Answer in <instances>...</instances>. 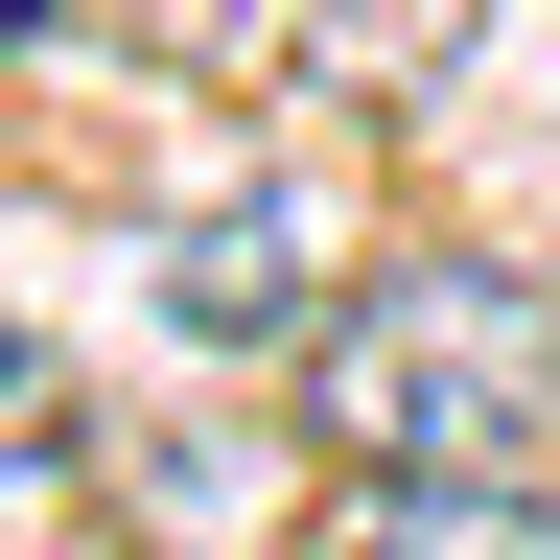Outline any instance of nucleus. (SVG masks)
Listing matches in <instances>:
<instances>
[{"mask_svg":"<svg viewBox=\"0 0 560 560\" xmlns=\"http://www.w3.org/2000/svg\"><path fill=\"white\" fill-rule=\"evenodd\" d=\"M490 0H280V94H350V117H397V94H444Z\"/></svg>","mask_w":560,"mask_h":560,"instance_id":"3","label":"nucleus"},{"mask_svg":"<svg viewBox=\"0 0 560 560\" xmlns=\"http://www.w3.org/2000/svg\"><path fill=\"white\" fill-rule=\"evenodd\" d=\"M280 374H304V420L374 490L560 467V280H514V257H350Z\"/></svg>","mask_w":560,"mask_h":560,"instance_id":"1","label":"nucleus"},{"mask_svg":"<svg viewBox=\"0 0 560 560\" xmlns=\"http://www.w3.org/2000/svg\"><path fill=\"white\" fill-rule=\"evenodd\" d=\"M304 560H560V467H467V490H350Z\"/></svg>","mask_w":560,"mask_h":560,"instance_id":"4","label":"nucleus"},{"mask_svg":"<svg viewBox=\"0 0 560 560\" xmlns=\"http://www.w3.org/2000/svg\"><path fill=\"white\" fill-rule=\"evenodd\" d=\"M47 467H70V350L0 327V490H47Z\"/></svg>","mask_w":560,"mask_h":560,"instance_id":"5","label":"nucleus"},{"mask_svg":"<svg viewBox=\"0 0 560 560\" xmlns=\"http://www.w3.org/2000/svg\"><path fill=\"white\" fill-rule=\"evenodd\" d=\"M140 47H187V70H280V0H117Z\"/></svg>","mask_w":560,"mask_h":560,"instance_id":"6","label":"nucleus"},{"mask_svg":"<svg viewBox=\"0 0 560 560\" xmlns=\"http://www.w3.org/2000/svg\"><path fill=\"white\" fill-rule=\"evenodd\" d=\"M327 280H350L327 210H304V187H234L210 234H164V327H187V350H304Z\"/></svg>","mask_w":560,"mask_h":560,"instance_id":"2","label":"nucleus"}]
</instances>
